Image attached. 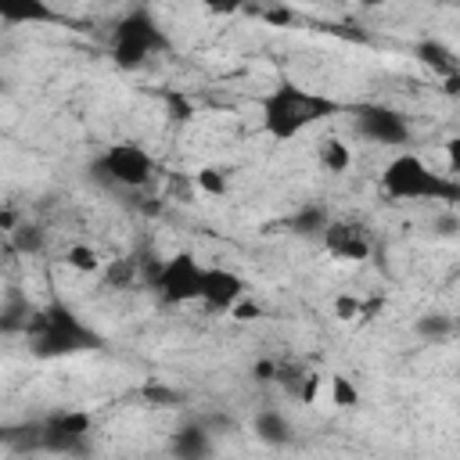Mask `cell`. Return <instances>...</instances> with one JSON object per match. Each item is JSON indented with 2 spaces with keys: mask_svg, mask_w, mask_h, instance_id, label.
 I'll return each mask as SVG.
<instances>
[{
  "mask_svg": "<svg viewBox=\"0 0 460 460\" xmlns=\"http://www.w3.org/2000/svg\"><path fill=\"white\" fill-rule=\"evenodd\" d=\"M338 111H341V104L331 101L327 93L309 90V86H302L295 79H280L277 86H270L259 97V129L270 140L288 144V140L302 137L305 129L327 122Z\"/></svg>",
  "mask_w": 460,
  "mask_h": 460,
  "instance_id": "6da1fadb",
  "label": "cell"
},
{
  "mask_svg": "<svg viewBox=\"0 0 460 460\" xmlns=\"http://www.w3.org/2000/svg\"><path fill=\"white\" fill-rule=\"evenodd\" d=\"M25 331L32 338V352L43 356V359L75 356V352H86V349H101V334L86 320H79V313L68 309L65 302H50V305L36 309L25 320Z\"/></svg>",
  "mask_w": 460,
  "mask_h": 460,
  "instance_id": "7a4b0ae2",
  "label": "cell"
},
{
  "mask_svg": "<svg viewBox=\"0 0 460 460\" xmlns=\"http://www.w3.org/2000/svg\"><path fill=\"white\" fill-rule=\"evenodd\" d=\"M381 190L395 201H442L453 205L460 198V183L453 172H438L431 169L420 155L413 151H399L385 172H381Z\"/></svg>",
  "mask_w": 460,
  "mask_h": 460,
  "instance_id": "3957f363",
  "label": "cell"
},
{
  "mask_svg": "<svg viewBox=\"0 0 460 460\" xmlns=\"http://www.w3.org/2000/svg\"><path fill=\"white\" fill-rule=\"evenodd\" d=\"M165 47H169V36L147 7H133L111 29V58L119 68H140L147 58L162 54Z\"/></svg>",
  "mask_w": 460,
  "mask_h": 460,
  "instance_id": "277c9868",
  "label": "cell"
},
{
  "mask_svg": "<svg viewBox=\"0 0 460 460\" xmlns=\"http://www.w3.org/2000/svg\"><path fill=\"white\" fill-rule=\"evenodd\" d=\"M155 155L133 140H119L108 144L104 151L93 155L90 162V176L104 187H122V190H140L155 180Z\"/></svg>",
  "mask_w": 460,
  "mask_h": 460,
  "instance_id": "5b68a950",
  "label": "cell"
},
{
  "mask_svg": "<svg viewBox=\"0 0 460 460\" xmlns=\"http://www.w3.org/2000/svg\"><path fill=\"white\" fill-rule=\"evenodd\" d=\"M201 277H205V262L194 252H176L169 259H158L147 266V280L155 288V295L169 305H187L198 302L201 295Z\"/></svg>",
  "mask_w": 460,
  "mask_h": 460,
  "instance_id": "8992f818",
  "label": "cell"
},
{
  "mask_svg": "<svg viewBox=\"0 0 460 460\" xmlns=\"http://www.w3.org/2000/svg\"><path fill=\"white\" fill-rule=\"evenodd\" d=\"M93 431V417L86 410H54L36 424V446L47 453H83Z\"/></svg>",
  "mask_w": 460,
  "mask_h": 460,
  "instance_id": "52a82bcc",
  "label": "cell"
},
{
  "mask_svg": "<svg viewBox=\"0 0 460 460\" xmlns=\"http://www.w3.org/2000/svg\"><path fill=\"white\" fill-rule=\"evenodd\" d=\"M316 241L327 255H334L341 262H367L377 248V237L363 219H338V216L327 219V226L320 230Z\"/></svg>",
  "mask_w": 460,
  "mask_h": 460,
  "instance_id": "ba28073f",
  "label": "cell"
},
{
  "mask_svg": "<svg viewBox=\"0 0 460 460\" xmlns=\"http://www.w3.org/2000/svg\"><path fill=\"white\" fill-rule=\"evenodd\" d=\"M356 133L370 144H381V147H406L413 137V126L399 108L367 104L356 111Z\"/></svg>",
  "mask_w": 460,
  "mask_h": 460,
  "instance_id": "9c48e42d",
  "label": "cell"
},
{
  "mask_svg": "<svg viewBox=\"0 0 460 460\" xmlns=\"http://www.w3.org/2000/svg\"><path fill=\"white\" fill-rule=\"evenodd\" d=\"M241 295H248V280L237 273V270H226V266H205V277H201V295L198 302L216 309V313H226Z\"/></svg>",
  "mask_w": 460,
  "mask_h": 460,
  "instance_id": "30bf717a",
  "label": "cell"
},
{
  "mask_svg": "<svg viewBox=\"0 0 460 460\" xmlns=\"http://www.w3.org/2000/svg\"><path fill=\"white\" fill-rule=\"evenodd\" d=\"M4 25H65L68 18L50 0H0Z\"/></svg>",
  "mask_w": 460,
  "mask_h": 460,
  "instance_id": "8fae6325",
  "label": "cell"
},
{
  "mask_svg": "<svg viewBox=\"0 0 460 460\" xmlns=\"http://www.w3.org/2000/svg\"><path fill=\"white\" fill-rule=\"evenodd\" d=\"M216 446H212V431L205 424H183L169 435V453L172 456H183V460H201L208 456Z\"/></svg>",
  "mask_w": 460,
  "mask_h": 460,
  "instance_id": "7c38bea8",
  "label": "cell"
},
{
  "mask_svg": "<svg viewBox=\"0 0 460 460\" xmlns=\"http://www.w3.org/2000/svg\"><path fill=\"white\" fill-rule=\"evenodd\" d=\"M7 244H11L14 255H29V259H36V255L47 252L50 234H47V226H40V223H25V219H18V223L7 230Z\"/></svg>",
  "mask_w": 460,
  "mask_h": 460,
  "instance_id": "4fadbf2b",
  "label": "cell"
},
{
  "mask_svg": "<svg viewBox=\"0 0 460 460\" xmlns=\"http://www.w3.org/2000/svg\"><path fill=\"white\" fill-rule=\"evenodd\" d=\"M252 428H255V435H259L266 446H284V442L291 438V431H295L291 417H288L284 410H277V406H262V410L255 413Z\"/></svg>",
  "mask_w": 460,
  "mask_h": 460,
  "instance_id": "5bb4252c",
  "label": "cell"
},
{
  "mask_svg": "<svg viewBox=\"0 0 460 460\" xmlns=\"http://www.w3.org/2000/svg\"><path fill=\"white\" fill-rule=\"evenodd\" d=\"M327 219H331V212H327L323 205H316V201H305V205H298V208L288 216V230H291L295 237L316 241V237H320V230L327 226Z\"/></svg>",
  "mask_w": 460,
  "mask_h": 460,
  "instance_id": "9a60e30c",
  "label": "cell"
},
{
  "mask_svg": "<svg viewBox=\"0 0 460 460\" xmlns=\"http://www.w3.org/2000/svg\"><path fill=\"white\" fill-rule=\"evenodd\" d=\"M316 162H320L323 172L341 176V172L352 169V147H349L341 137H323V140L316 144Z\"/></svg>",
  "mask_w": 460,
  "mask_h": 460,
  "instance_id": "2e32d148",
  "label": "cell"
},
{
  "mask_svg": "<svg viewBox=\"0 0 460 460\" xmlns=\"http://www.w3.org/2000/svg\"><path fill=\"white\" fill-rule=\"evenodd\" d=\"M413 331L424 338V341H449L453 334H456V320L449 316V313H442V309H428V313H420L417 316V323H413Z\"/></svg>",
  "mask_w": 460,
  "mask_h": 460,
  "instance_id": "e0dca14e",
  "label": "cell"
},
{
  "mask_svg": "<svg viewBox=\"0 0 460 460\" xmlns=\"http://www.w3.org/2000/svg\"><path fill=\"white\" fill-rule=\"evenodd\" d=\"M61 262H65L72 273H79V277H97V273L104 270V255H101L93 244H68L65 255H61Z\"/></svg>",
  "mask_w": 460,
  "mask_h": 460,
  "instance_id": "ac0fdd59",
  "label": "cell"
},
{
  "mask_svg": "<svg viewBox=\"0 0 460 460\" xmlns=\"http://www.w3.org/2000/svg\"><path fill=\"white\" fill-rule=\"evenodd\" d=\"M417 58L424 61V65H431L438 75H446V79H453L456 75V54H453V47H446V43H438V40H424L420 47H417Z\"/></svg>",
  "mask_w": 460,
  "mask_h": 460,
  "instance_id": "d6986e66",
  "label": "cell"
},
{
  "mask_svg": "<svg viewBox=\"0 0 460 460\" xmlns=\"http://www.w3.org/2000/svg\"><path fill=\"white\" fill-rule=\"evenodd\" d=\"M327 392H331V402H334V406H341V410L359 406V388H356V381H352L349 374H331Z\"/></svg>",
  "mask_w": 460,
  "mask_h": 460,
  "instance_id": "ffe728a7",
  "label": "cell"
},
{
  "mask_svg": "<svg viewBox=\"0 0 460 460\" xmlns=\"http://www.w3.org/2000/svg\"><path fill=\"white\" fill-rule=\"evenodd\" d=\"M194 183H198L205 194H212V198H223V194L230 190V169H219V165H205V169H198Z\"/></svg>",
  "mask_w": 460,
  "mask_h": 460,
  "instance_id": "44dd1931",
  "label": "cell"
},
{
  "mask_svg": "<svg viewBox=\"0 0 460 460\" xmlns=\"http://www.w3.org/2000/svg\"><path fill=\"white\" fill-rule=\"evenodd\" d=\"M101 273H104V280H108V284L122 288V284H129V280L140 273V266H137L133 259H115V262H111V266H104Z\"/></svg>",
  "mask_w": 460,
  "mask_h": 460,
  "instance_id": "7402d4cb",
  "label": "cell"
},
{
  "mask_svg": "<svg viewBox=\"0 0 460 460\" xmlns=\"http://www.w3.org/2000/svg\"><path fill=\"white\" fill-rule=\"evenodd\" d=\"M226 313H230L234 320L248 323V320H259V316H262V305H259V302H255L252 295H241V298H237V302H234V305H230Z\"/></svg>",
  "mask_w": 460,
  "mask_h": 460,
  "instance_id": "603a6c76",
  "label": "cell"
},
{
  "mask_svg": "<svg viewBox=\"0 0 460 460\" xmlns=\"http://www.w3.org/2000/svg\"><path fill=\"white\" fill-rule=\"evenodd\" d=\"M201 4H205L208 14H237V11H244L252 0H201Z\"/></svg>",
  "mask_w": 460,
  "mask_h": 460,
  "instance_id": "cb8c5ba5",
  "label": "cell"
},
{
  "mask_svg": "<svg viewBox=\"0 0 460 460\" xmlns=\"http://www.w3.org/2000/svg\"><path fill=\"white\" fill-rule=\"evenodd\" d=\"M367 7H385V4H413V0H359Z\"/></svg>",
  "mask_w": 460,
  "mask_h": 460,
  "instance_id": "d4e9b609",
  "label": "cell"
},
{
  "mask_svg": "<svg viewBox=\"0 0 460 460\" xmlns=\"http://www.w3.org/2000/svg\"><path fill=\"white\" fill-rule=\"evenodd\" d=\"M284 4H288V0H284Z\"/></svg>",
  "mask_w": 460,
  "mask_h": 460,
  "instance_id": "484cf974",
  "label": "cell"
}]
</instances>
